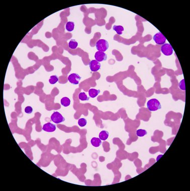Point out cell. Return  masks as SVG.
<instances>
[{"mask_svg": "<svg viewBox=\"0 0 190 191\" xmlns=\"http://www.w3.org/2000/svg\"><path fill=\"white\" fill-rule=\"evenodd\" d=\"M148 109L150 111H156L161 108L160 102L157 99H151L147 103Z\"/></svg>", "mask_w": 190, "mask_h": 191, "instance_id": "cell-1", "label": "cell"}, {"mask_svg": "<svg viewBox=\"0 0 190 191\" xmlns=\"http://www.w3.org/2000/svg\"><path fill=\"white\" fill-rule=\"evenodd\" d=\"M96 47L98 51L104 52L109 48V43L105 39H100L96 42Z\"/></svg>", "mask_w": 190, "mask_h": 191, "instance_id": "cell-2", "label": "cell"}, {"mask_svg": "<svg viewBox=\"0 0 190 191\" xmlns=\"http://www.w3.org/2000/svg\"><path fill=\"white\" fill-rule=\"evenodd\" d=\"M51 120L55 124H58L64 121L65 119L60 113L54 112L51 116Z\"/></svg>", "mask_w": 190, "mask_h": 191, "instance_id": "cell-3", "label": "cell"}, {"mask_svg": "<svg viewBox=\"0 0 190 191\" xmlns=\"http://www.w3.org/2000/svg\"><path fill=\"white\" fill-rule=\"evenodd\" d=\"M162 53L165 56H170L173 54L174 50L170 44L164 43L161 47Z\"/></svg>", "mask_w": 190, "mask_h": 191, "instance_id": "cell-4", "label": "cell"}, {"mask_svg": "<svg viewBox=\"0 0 190 191\" xmlns=\"http://www.w3.org/2000/svg\"><path fill=\"white\" fill-rule=\"evenodd\" d=\"M153 40L157 44L163 45L165 43L167 39L161 32H159L154 35Z\"/></svg>", "mask_w": 190, "mask_h": 191, "instance_id": "cell-5", "label": "cell"}, {"mask_svg": "<svg viewBox=\"0 0 190 191\" xmlns=\"http://www.w3.org/2000/svg\"><path fill=\"white\" fill-rule=\"evenodd\" d=\"M80 80V76L76 73L71 74L68 77V81L73 85H78Z\"/></svg>", "mask_w": 190, "mask_h": 191, "instance_id": "cell-6", "label": "cell"}, {"mask_svg": "<svg viewBox=\"0 0 190 191\" xmlns=\"http://www.w3.org/2000/svg\"><path fill=\"white\" fill-rule=\"evenodd\" d=\"M95 58L96 61L100 63L103 61H106L107 58V55L106 53L98 51L95 53Z\"/></svg>", "mask_w": 190, "mask_h": 191, "instance_id": "cell-7", "label": "cell"}, {"mask_svg": "<svg viewBox=\"0 0 190 191\" xmlns=\"http://www.w3.org/2000/svg\"><path fill=\"white\" fill-rule=\"evenodd\" d=\"M90 68L92 71H97L101 68V64L97 61L92 60L89 63Z\"/></svg>", "mask_w": 190, "mask_h": 191, "instance_id": "cell-8", "label": "cell"}, {"mask_svg": "<svg viewBox=\"0 0 190 191\" xmlns=\"http://www.w3.org/2000/svg\"><path fill=\"white\" fill-rule=\"evenodd\" d=\"M56 126L50 122L44 124L43 126L42 130L48 132H53L56 130Z\"/></svg>", "mask_w": 190, "mask_h": 191, "instance_id": "cell-9", "label": "cell"}, {"mask_svg": "<svg viewBox=\"0 0 190 191\" xmlns=\"http://www.w3.org/2000/svg\"><path fill=\"white\" fill-rule=\"evenodd\" d=\"M109 135V132L108 131H105V130L102 131L99 133V138L101 140L105 141V140H107L108 138Z\"/></svg>", "mask_w": 190, "mask_h": 191, "instance_id": "cell-10", "label": "cell"}, {"mask_svg": "<svg viewBox=\"0 0 190 191\" xmlns=\"http://www.w3.org/2000/svg\"><path fill=\"white\" fill-rule=\"evenodd\" d=\"M91 142L93 146L96 147H99L101 145L102 141L99 138L93 137L91 139Z\"/></svg>", "mask_w": 190, "mask_h": 191, "instance_id": "cell-11", "label": "cell"}, {"mask_svg": "<svg viewBox=\"0 0 190 191\" xmlns=\"http://www.w3.org/2000/svg\"><path fill=\"white\" fill-rule=\"evenodd\" d=\"M100 93V91L99 90H96L95 89H91L89 91V95L92 98H94L96 97Z\"/></svg>", "mask_w": 190, "mask_h": 191, "instance_id": "cell-12", "label": "cell"}, {"mask_svg": "<svg viewBox=\"0 0 190 191\" xmlns=\"http://www.w3.org/2000/svg\"><path fill=\"white\" fill-rule=\"evenodd\" d=\"M75 28V23L73 22H67L65 25V29L68 32L73 31Z\"/></svg>", "mask_w": 190, "mask_h": 191, "instance_id": "cell-13", "label": "cell"}, {"mask_svg": "<svg viewBox=\"0 0 190 191\" xmlns=\"http://www.w3.org/2000/svg\"><path fill=\"white\" fill-rule=\"evenodd\" d=\"M61 104L64 107H68L70 104V100L67 97H63L61 101Z\"/></svg>", "mask_w": 190, "mask_h": 191, "instance_id": "cell-14", "label": "cell"}, {"mask_svg": "<svg viewBox=\"0 0 190 191\" xmlns=\"http://www.w3.org/2000/svg\"><path fill=\"white\" fill-rule=\"evenodd\" d=\"M113 29L115 31H116V33L119 35L122 34L123 31L124 30V27L122 26H120V25H118V26L114 25L113 27Z\"/></svg>", "mask_w": 190, "mask_h": 191, "instance_id": "cell-15", "label": "cell"}, {"mask_svg": "<svg viewBox=\"0 0 190 191\" xmlns=\"http://www.w3.org/2000/svg\"><path fill=\"white\" fill-rule=\"evenodd\" d=\"M78 46V43L75 39H72L68 43L69 47L73 49H76Z\"/></svg>", "mask_w": 190, "mask_h": 191, "instance_id": "cell-16", "label": "cell"}, {"mask_svg": "<svg viewBox=\"0 0 190 191\" xmlns=\"http://www.w3.org/2000/svg\"><path fill=\"white\" fill-rule=\"evenodd\" d=\"M79 98L80 101H88L90 98L87 96L85 92H81L79 94Z\"/></svg>", "mask_w": 190, "mask_h": 191, "instance_id": "cell-17", "label": "cell"}, {"mask_svg": "<svg viewBox=\"0 0 190 191\" xmlns=\"http://www.w3.org/2000/svg\"><path fill=\"white\" fill-rule=\"evenodd\" d=\"M58 81V78L57 76L56 75H53V76H51L50 77V79L49 80V82L50 84H52V85H53V84H55L56 83L57 81Z\"/></svg>", "mask_w": 190, "mask_h": 191, "instance_id": "cell-18", "label": "cell"}, {"mask_svg": "<svg viewBox=\"0 0 190 191\" xmlns=\"http://www.w3.org/2000/svg\"><path fill=\"white\" fill-rule=\"evenodd\" d=\"M136 134L138 137H143L147 134V131L144 129H138L136 131Z\"/></svg>", "mask_w": 190, "mask_h": 191, "instance_id": "cell-19", "label": "cell"}, {"mask_svg": "<svg viewBox=\"0 0 190 191\" xmlns=\"http://www.w3.org/2000/svg\"><path fill=\"white\" fill-rule=\"evenodd\" d=\"M87 124V121L85 118H80L78 120V124L80 127H84Z\"/></svg>", "mask_w": 190, "mask_h": 191, "instance_id": "cell-20", "label": "cell"}, {"mask_svg": "<svg viewBox=\"0 0 190 191\" xmlns=\"http://www.w3.org/2000/svg\"><path fill=\"white\" fill-rule=\"evenodd\" d=\"M179 87L182 90H185V80L184 79L181 81L179 83Z\"/></svg>", "mask_w": 190, "mask_h": 191, "instance_id": "cell-21", "label": "cell"}, {"mask_svg": "<svg viewBox=\"0 0 190 191\" xmlns=\"http://www.w3.org/2000/svg\"><path fill=\"white\" fill-rule=\"evenodd\" d=\"M25 112L26 113L30 114L32 113L33 109L31 106H27L25 108Z\"/></svg>", "mask_w": 190, "mask_h": 191, "instance_id": "cell-22", "label": "cell"}]
</instances>
